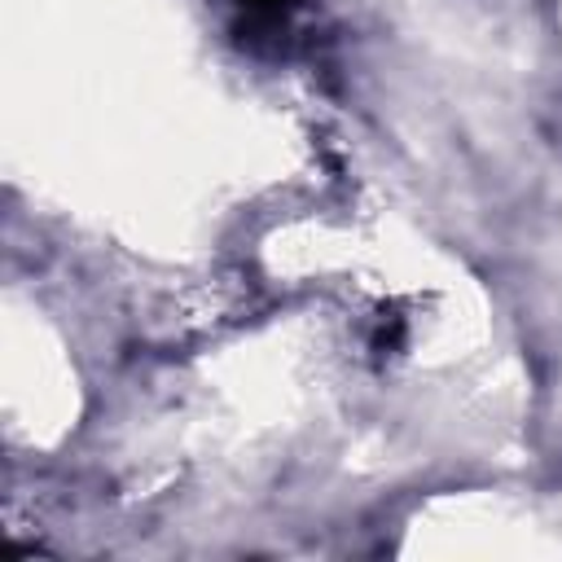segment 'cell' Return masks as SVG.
<instances>
[{"label":"cell","instance_id":"obj_1","mask_svg":"<svg viewBox=\"0 0 562 562\" xmlns=\"http://www.w3.org/2000/svg\"><path fill=\"white\" fill-rule=\"evenodd\" d=\"M294 4H299V0H237V9H241V22H237L241 44L263 48V40H268V35L285 31V22H290Z\"/></svg>","mask_w":562,"mask_h":562}]
</instances>
